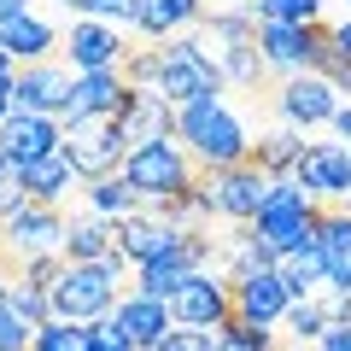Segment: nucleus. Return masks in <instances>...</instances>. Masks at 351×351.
Here are the masks:
<instances>
[{
  "instance_id": "obj_1",
  "label": "nucleus",
  "mask_w": 351,
  "mask_h": 351,
  "mask_svg": "<svg viewBox=\"0 0 351 351\" xmlns=\"http://www.w3.org/2000/svg\"><path fill=\"white\" fill-rule=\"evenodd\" d=\"M176 147L188 152L199 170H234L252 158V135L223 100H193L176 112Z\"/></svg>"
},
{
  "instance_id": "obj_2",
  "label": "nucleus",
  "mask_w": 351,
  "mask_h": 351,
  "mask_svg": "<svg viewBox=\"0 0 351 351\" xmlns=\"http://www.w3.org/2000/svg\"><path fill=\"white\" fill-rule=\"evenodd\" d=\"M117 176L129 182V193H135L147 211H164V205H182V199H188V193L199 188L205 170H199L182 147H176V141H152V147L123 152Z\"/></svg>"
},
{
  "instance_id": "obj_3",
  "label": "nucleus",
  "mask_w": 351,
  "mask_h": 351,
  "mask_svg": "<svg viewBox=\"0 0 351 351\" xmlns=\"http://www.w3.org/2000/svg\"><path fill=\"white\" fill-rule=\"evenodd\" d=\"M316 211H322V205L304 199L293 176H276L269 193H263V205H258V217H252L246 228H252V240H258L269 258H281V252L316 246Z\"/></svg>"
},
{
  "instance_id": "obj_4",
  "label": "nucleus",
  "mask_w": 351,
  "mask_h": 351,
  "mask_svg": "<svg viewBox=\"0 0 351 351\" xmlns=\"http://www.w3.org/2000/svg\"><path fill=\"white\" fill-rule=\"evenodd\" d=\"M117 276H123V258L106 263H64L59 281L47 287V316L53 322H100L117 304Z\"/></svg>"
},
{
  "instance_id": "obj_5",
  "label": "nucleus",
  "mask_w": 351,
  "mask_h": 351,
  "mask_svg": "<svg viewBox=\"0 0 351 351\" xmlns=\"http://www.w3.org/2000/svg\"><path fill=\"white\" fill-rule=\"evenodd\" d=\"M223 64L211 59V53L199 47L193 36L170 41V47H158V76H152V94H158L164 106H193V100H223Z\"/></svg>"
},
{
  "instance_id": "obj_6",
  "label": "nucleus",
  "mask_w": 351,
  "mask_h": 351,
  "mask_svg": "<svg viewBox=\"0 0 351 351\" xmlns=\"http://www.w3.org/2000/svg\"><path fill=\"white\" fill-rule=\"evenodd\" d=\"M164 311H170L176 328H199V334H223L228 322H234V304H228V276H188L182 287L164 299Z\"/></svg>"
},
{
  "instance_id": "obj_7",
  "label": "nucleus",
  "mask_w": 351,
  "mask_h": 351,
  "mask_svg": "<svg viewBox=\"0 0 351 351\" xmlns=\"http://www.w3.org/2000/svg\"><path fill=\"white\" fill-rule=\"evenodd\" d=\"M64 141V164H71L76 176H88V182H100V176H117V164H123V141H117V123L112 117H82V123H59Z\"/></svg>"
},
{
  "instance_id": "obj_8",
  "label": "nucleus",
  "mask_w": 351,
  "mask_h": 351,
  "mask_svg": "<svg viewBox=\"0 0 351 351\" xmlns=\"http://www.w3.org/2000/svg\"><path fill=\"white\" fill-rule=\"evenodd\" d=\"M293 182H299L304 199L316 205H346L351 199V147L339 141H311L293 164Z\"/></svg>"
},
{
  "instance_id": "obj_9",
  "label": "nucleus",
  "mask_w": 351,
  "mask_h": 351,
  "mask_svg": "<svg viewBox=\"0 0 351 351\" xmlns=\"http://www.w3.org/2000/svg\"><path fill=\"white\" fill-rule=\"evenodd\" d=\"M64 246V217L59 205H24V211H12L6 223H0V252H12L18 263L29 258H59Z\"/></svg>"
},
{
  "instance_id": "obj_10",
  "label": "nucleus",
  "mask_w": 351,
  "mask_h": 351,
  "mask_svg": "<svg viewBox=\"0 0 351 351\" xmlns=\"http://www.w3.org/2000/svg\"><path fill=\"white\" fill-rule=\"evenodd\" d=\"M263 193H269V176H263L252 158L234 164V170H211V176H205V199H211V211L228 217V223H240V228L258 217Z\"/></svg>"
},
{
  "instance_id": "obj_11",
  "label": "nucleus",
  "mask_w": 351,
  "mask_h": 351,
  "mask_svg": "<svg viewBox=\"0 0 351 351\" xmlns=\"http://www.w3.org/2000/svg\"><path fill=\"white\" fill-rule=\"evenodd\" d=\"M112 123H117L123 152H135V147H152V141H176V106H164L152 88H129Z\"/></svg>"
},
{
  "instance_id": "obj_12",
  "label": "nucleus",
  "mask_w": 351,
  "mask_h": 351,
  "mask_svg": "<svg viewBox=\"0 0 351 351\" xmlns=\"http://www.w3.org/2000/svg\"><path fill=\"white\" fill-rule=\"evenodd\" d=\"M276 112L287 117L293 129H311V123H334V112H339V94L322 82V76H311V71H293L287 82L276 88Z\"/></svg>"
},
{
  "instance_id": "obj_13",
  "label": "nucleus",
  "mask_w": 351,
  "mask_h": 351,
  "mask_svg": "<svg viewBox=\"0 0 351 351\" xmlns=\"http://www.w3.org/2000/svg\"><path fill=\"white\" fill-rule=\"evenodd\" d=\"M64 106H71V71L64 64H24L12 76V112L64 117Z\"/></svg>"
},
{
  "instance_id": "obj_14",
  "label": "nucleus",
  "mask_w": 351,
  "mask_h": 351,
  "mask_svg": "<svg viewBox=\"0 0 351 351\" xmlns=\"http://www.w3.org/2000/svg\"><path fill=\"white\" fill-rule=\"evenodd\" d=\"M228 304H234V322H246V328H276L281 311H287L293 299H287V287H281L276 269H258V276L228 281Z\"/></svg>"
},
{
  "instance_id": "obj_15",
  "label": "nucleus",
  "mask_w": 351,
  "mask_h": 351,
  "mask_svg": "<svg viewBox=\"0 0 351 351\" xmlns=\"http://www.w3.org/2000/svg\"><path fill=\"white\" fill-rule=\"evenodd\" d=\"M64 53H71V71L88 76V71H117V64L129 59V41L117 36L112 24H94V18H82V24H71Z\"/></svg>"
},
{
  "instance_id": "obj_16",
  "label": "nucleus",
  "mask_w": 351,
  "mask_h": 351,
  "mask_svg": "<svg viewBox=\"0 0 351 351\" xmlns=\"http://www.w3.org/2000/svg\"><path fill=\"white\" fill-rule=\"evenodd\" d=\"M59 141H64L59 117H36V112H12V117H0V152H6V158H18V164L59 152Z\"/></svg>"
},
{
  "instance_id": "obj_17",
  "label": "nucleus",
  "mask_w": 351,
  "mask_h": 351,
  "mask_svg": "<svg viewBox=\"0 0 351 351\" xmlns=\"http://www.w3.org/2000/svg\"><path fill=\"white\" fill-rule=\"evenodd\" d=\"M129 82L117 71H88V76H71V106H64L59 123H82V117H117Z\"/></svg>"
},
{
  "instance_id": "obj_18",
  "label": "nucleus",
  "mask_w": 351,
  "mask_h": 351,
  "mask_svg": "<svg viewBox=\"0 0 351 351\" xmlns=\"http://www.w3.org/2000/svg\"><path fill=\"white\" fill-rule=\"evenodd\" d=\"M112 322L123 328V339L135 351H158V339L170 334V311H164V299H141V293H129V299L112 304Z\"/></svg>"
},
{
  "instance_id": "obj_19",
  "label": "nucleus",
  "mask_w": 351,
  "mask_h": 351,
  "mask_svg": "<svg viewBox=\"0 0 351 351\" xmlns=\"http://www.w3.org/2000/svg\"><path fill=\"white\" fill-rule=\"evenodd\" d=\"M53 24H41L36 12H0V53L6 59H24V64H47L53 53Z\"/></svg>"
},
{
  "instance_id": "obj_20",
  "label": "nucleus",
  "mask_w": 351,
  "mask_h": 351,
  "mask_svg": "<svg viewBox=\"0 0 351 351\" xmlns=\"http://www.w3.org/2000/svg\"><path fill=\"white\" fill-rule=\"evenodd\" d=\"M59 258H64V263H106V258H117V234H112V223H106V217H94V211L71 217V223H64V246H59Z\"/></svg>"
},
{
  "instance_id": "obj_21",
  "label": "nucleus",
  "mask_w": 351,
  "mask_h": 351,
  "mask_svg": "<svg viewBox=\"0 0 351 351\" xmlns=\"http://www.w3.org/2000/svg\"><path fill=\"white\" fill-rule=\"evenodd\" d=\"M112 234H117V258L141 269L147 258H158V252L176 240V228H170V223H158L152 211H135V217H123V223H112Z\"/></svg>"
},
{
  "instance_id": "obj_22",
  "label": "nucleus",
  "mask_w": 351,
  "mask_h": 351,
  "mask_svg": "<svg viewBox=\"0 0 351 351\" xmlns=\"http://www.w3.org/2000/svg\"><path fill=\"white\" fill-rule=\"evenodd\" d=\"M199 18H205V0H135V24H141V36H152V41L199 24Z\"/></svg>"
},
{
  "instance_id": "obj_23",
  "label": "nucleus",
  "mask_w": 351,
  "mask_h": 351,
  "mask_svg": "<svg viewBox=\"0 0 351 351\" xmlns=\"http://www.w3.org/2000/svg\"><path fill=\"white\" fill-rule=\"evenodd\" d=\"M252 47L263 53L269 71H304V29L299 24H258Z\"/></svg>"
},
{
  "instance_id": "obj_24",
  "label": "nucleus",
  "mask_w": 351,
  "mask_h": 351,
  "mask_svg": "<svg viewBox=\"0 0 351 351\" xmlns=\"http://www.w3.org/2000/svg\"><path fill=\"white\" fill-rule=\"evenodd\" d=\"M71 164H64V152H47V158H29L24 164V199L29 205H59L64 188H71Z\"/></svg>"
},
{
  "instance_id": "obj_25",
  "label": "nucleus",
  "mask_w": 351,
  "mask_h": 351,
  "mask_svg": "<svg viewBox=\"0 0 351 351\" xmlns=\"http://www.w3.org/2000/svg\"><path fill=\"white\" fill-rule=\"evenodd\" d=\"M299 152H304V135H299V129H276V135H258V141H252V164H258L269 182H276V176H293Z\"/></svg>"
},
{
  "instance_id": "obj_26",
  "label": "nucleus",
  "mask_w": 351,
  "mask_h": 351,
  "mask_svg": "<svg viewBox=\"0 0 351 351\" xmlns=\"http://www.w3.org/2000/svg\"><path fill=\"white\" fill-rule=\"evenodd\" d=\"M276 276L287 287V299H311L322 287V252L316 246H299V252H281L276 258Z\"/></svg>"
},
{
  "instance_id": "obj_27",
  "label": "nucleus",
  "mask_w": 351,
  "mask_h": 351,
  "mask_svg": "<svg viewBox=\"0 0 351 351\" xmlns=\"http://www.w3.org/2000/svg\"><path fill=\"white\" fill-rule=\"evenodd\" d=\"M88 211L106 217V223H123V217H135V211H141V199L129 193L123 176H100V182H88Z\"/></svg>"
},
{
  "instance_id": "obj_28",
  "label": "nucleus",
  "mask_w": 351,
  "mask_h": 351,
  "mask_svg": "<svg viewBox=\"0 0 351 351\" xmlns=\"http://www.w3.org/2000/svg\"><path fill=\"white\" fill-rule=\"evenodd\" d=\"M263 76H269V64H263V53L252 47V41H240V47H223V82L252 88V94H258Z\"/></svg>"
},
{
  "instance_id": "obj_29",
  "label": "nucleus",
  "mask_w": 351,
  "mask_h": 351,
  "mask_svg": "<svg viewBox=\"0 0 351 351\" xmlns=\"http://www.w3.org/2000/svg\"><path fill=\"white\" fill-rule=\"evenodd\" d=\"M322 0H252V24H316Z\"/></svg>"
},
{
  "instance_id": "obj_30",
  "label": "nucleus",
  "mask_w": 351,
  "mask_h": 351,
  "mask_svg": "<svg viewBox=\"0 0 351 351\" xmlns=\"http://www.w3.org/2000/svg\"><path fill=\"white\" fill-rule=\"evenodd\" d=\"M316 252H351V211L346 205H322L316 211Z\"/></svg>"
},
{
  "instance_id": "obj_31",
  "label": "nucleus",
  "mask_w": 351,
  "mask_h": 351,
  "mask_svg": "<svg viewBox=\"0 0 351 351\" xmlns=\"http://www.w3.org/2000/svg\"><path fill=\"white\" fill-rule=\"evenodd\" d=\"M29 351H88V322H41Z\"/></svg>"
},
{
  "instance_id": "obj_32",
  "label": "nucleus",
  "mask_w": 351,
  "mask_h": 351,
  "mask_svg": "<svg viewBox=\"0 0 351 351\" xmlns=\"http://www.w3.org/2000/svg\"><path fill=\"white\" fill-rule=\"evenodd\" d=\"M217 351H281L276 328H246V322H228L217 334Z\"/></svg>"
},
{
  "instance_id": "obj_33",
  "label": "nucleus",
  "mask_w": 351,
  "mask_h": 351,
  "mask_svg": "<svg viewBox=\"0 0 351 351\" xmlns=\"http://www.w3.org/2000/svg\"><path fill=\"white\" fill-rule=\"evenodd\" d=\"M276 328H287L293 339H322V328H328V322H322V311H316V299H293L287 311H281V322H276Z\"/></svg>"
},
{
  "instance_id": "obj_34",
  "label": "nucleus",
  "mask_w": 351,
  "mask_h": 351,
  "mask_svg": "<svg viewBox=\"0 0 351 351\" xmlns=\"http://www.w3.org/2000/svg\"><path fill=\"white\" fill-rule=\"evenodd\" d=\"M199 24H205V36H217L223 47H240V41L258 36V24H252L246 12H211V18H199Z\"/></svg>"
},
{
  "instance_id": "obj_35",
  "label": "nucleus",
  "mask_w": 351,
  "mask_h": 351,
  "mask_svg": "<svg viewBox=\"0 0 351 351\" xmlns=\"http://www.w3.org/2000/svg\"><path fill=\"white\" fill-rule=\"evenodd\" d=\"M24 205H29L24 199V164L0 152V223H6L12 211H24Z\"/></svg>"
},
{
  "instance_id": "obj_36",
  "label": "nucleus",
  "mask_w": 351,
  "mask_h": 351,
  "mask_svg": "<svg viewBox=\"0 0 351 351\" xmlns=\"http://www.w3.org/2000/svg\"><path fill=\"white\" fill-rule=\"evenodd\" d=\"M36 346V322L12 311V304H0V351H29Z\"/></svg>"
},
{
  "instance_id": "obj_37",
  "label": "nucleus",
  "mask_w": 351,
  "mask_h": 351,
  "mask_svg": "<svg viewBox=\"0 0 351 351\" xmlns=\"http://www.w3.org/2000/svg\"><path fill=\"white\" fill-rule=\"evenodd\" d=\"M88 351H135V346L123 339V328L112 316H100V322H88Z\"/></svg>"
},
{
  "instance_id": "obj_38",
  "label": "nucleus",
  "mask_w": 351,
  "mask_h": 351,
  "mask_svg": "<svg viewBox=\"0 0 351 351\" xmlns=\"http://www.w3.org/2000/svg\"><path fill=\"white\" fill-rule=\"evenodd\" d=\"M158 351H217V334H199V328H170L158 339Z\"/></svg>"
},
{
  "instance_id": "obj_39",
  "label": "nucleus",
  "mask_w": 351,
  "mask_h": 351,
  "mask_svg": "<svg viewBox=\"0 0 351 351\" xmlns=\"http://www.w3.org/2000/svg\"><path fill=\"white\" fill-rule=\"evenodd\" d=\"M88 18H94V24H135V0H94V6H88Z\"/></svg>"
},
{
  "instance_id": "obj_40",
  "label": "nucleus",
  "mask_w": 351,
  "mask_h": 351,
  "mask_svg": "<svg viewBox=\"0 0 351 351\" xmlns=\"http://www.w3.org/2000/svg\"><path fill=\"white\" fill-rule=\"evenodd\" d=\"M12 76L18 71H0V117H12Z\"/></svg>"
},
{
  "instance_id": "obj_41",
  "label": "nucleus",
  "mask_w": 351,
  "mask_h": 351,
  "mask_svg": "<svg viewBox=\"0 0 351 351\" xmlns=\"http://www.w3.org/2000/svg\"><path fill=\"white\" fill-rule=\"evenodd\" d=\"M334 53L351 64V24H334Z\"/></svg>"
},
{
  "instance_id": "obj_42",
  "label": "nucleus",
  "mask_w": 351,
  "mask_h": 351,
  "mask_svg": "<svg viewBox=\"0 0 351 351\" xmlns=\"http://www.w3.org/2000/svg\"><path fill=\"white\" fill-rule=\"evenodd\" d=\"M334 129H339V141H351V106H339V112H334Z\"/></svg>"
},
{
  "instance_id": "obj_43",
  "label": "nucleus",
  "mask_w": 351,
  "mask_h": 351,
  "mask_svg": "<svg viewBox=\"0 0 351 351\" xmlns=\"http://www.w3.org/2000/svg\"><path fill=\"white\" fill-rule=\"evenodd\" d=\"M59 6H71V12H82V18H88V6H94V0H59Z\"/></svg>"
},
{
  "instance_id": "obj_44",
  "label": "nucleus",
  "mask_w": 351,
  "mask_h": 351,
  "mask_svg": "<svg viewBox=\"0 0 351 351\" xmlns=\"http://www.w3.org/2000/svg\"><path fill=\"white\" fill-rule=\"evenodd\" d=\"M6 293H12V281H6V276H0V304H6Z\"/></svg>"
},
{
  "instance_id": "obj_45",
  "label": "nucleus",
  "mask_w": 351,
  "mask_h": 351,
  "mask_svg": "<svg viewBox=\"0 0 351 351\" xmlns=\"http://www.w3.org/2000/svg\"><path fill=\"white\" fill-rule=\"evenodd\" d=\"M0 71H12V59H6V53H0Z\"/></svg>"
},
{
  "instance_id": "obj_46",
  "label": "nucleus",
  "mask_w": 351,
  "mask_h": 351,
  "mask_svg": "<svg viewBox=\"0 0 351 351\" xmlns=\"http://www.w3.org/2000/svg\"><path fill=\"white\" fill-rule=\"evenodd\" d=\"M346 211H351V199H346Z\"/></svg>"
}]
</instances>
